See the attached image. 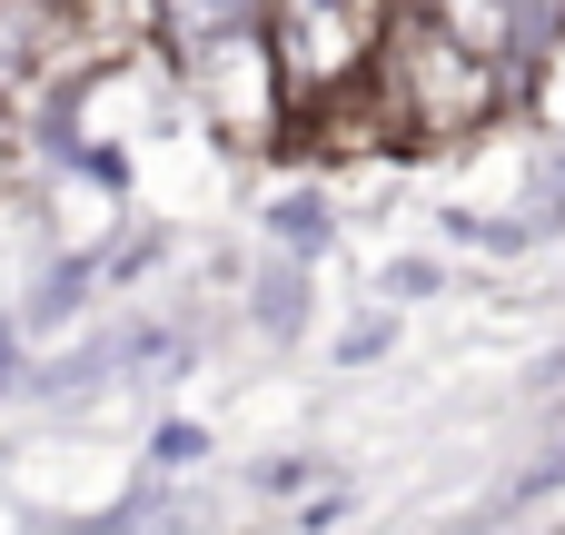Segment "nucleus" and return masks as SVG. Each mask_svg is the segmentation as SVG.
Wrapping results in <instances>:
<instances>
[{
  "label": "nucleus",
  "mask_w": 565,
  "mask_h": 535,
  "mask_svg": "<svg viewBox=\"0 0 565 535\" xmlns=\"http://www.w3.org/2000/svg\"><path fill=\"white\" fill-rule=\"evenodd\" d=\"M397 109H407L417 139H457V129H477V119L497 109V60L467 50V40H447V30L427 20V30H407V50H397Z\"/></svg>",
  "instance_id": "f257e3e1"
},
{
  "label": "nucleus",
  "mask_w": 565,
  "mask_h": 535,
  "mask_svg": "<svg viewBox=\"0 0 565 535\" xmlns=\"http://www.w3.org/2000/svg\"><path fill=\"white\" fill-rule=\"evenodd\" d=\"M387 40V0H278V50H288V89L328 99L348 89Z\"/></svg>",
  "instance_id": "f03ea898"
}]
</instances>
